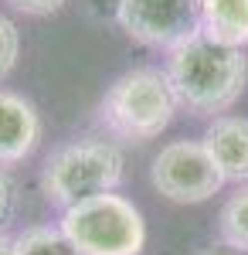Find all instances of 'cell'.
I'll list each match as a JSON object with an SVG mask.
<instances>
[{
	"label": "cell",
	"mask_w": 248,
	"mask_h": 255,
	"mask_svg": "<svg viewBox=\"0 0 248 255\" xmlns=\"http://www.w3.org/2000/svg\"><path fill=\"white\" fill-rule=\"evenodd\" d=\"M167 82L173 89L177 106L194 116H214L231 109L248 82L245 51L214 44L204 34L173 48L167 58Z\"/></svg>",
	"instance_id": "1"
},
{
	"label": "cell",
	"mask_w": 248,
	"mask_h": 255,
	"mask_svg": "<svg viewBox=\"0 0 248 255\" xmlns=\"http://www.w3.org/2000/svg\"><path fill=\"white\" fill-rule=\"evenodd\" d=\"M126 174V157L109 139H75L58 146L44 160L41 170V187L44 197L58 208H75L92 197L113 194L123 184Z\"/></svg>",
	"instance_id": "2"
},
{
	"label": "cell",
	"mask_w": 248,
	"mask_h": 255,
	"mask_svg": "<svg viewBox=\"0 0 248 255\" xmlns=\"http://www.w3.org/2000/svg\"><path fill=\"white\" fill-rule=\"evenodd\" d=\"M177 113V99L167 82V72L156 68H133L109 85L99 102V119L106 129L129 143L156 139L170 126Z\"/></svg>",
	"instance_id": "3"
},
{
	"label": "cell",
	"mask_w": 248,
	"mask_h": 255,
	"mask_svg": "<svg viewBox=\"0 0 248 255\" xmlns=\"http://www.w3.org/2000/svg\"><path fill=\"white\" fill-rule=\"evenodd\" d=\"M58 228L82 255H139L146 245V221L123 194H102L68 208Z\"/></svg>",
	"instance_id": "4"
},
{
	"label": "cell",
	"mask_w": 248,
	"mask_h": 255,
	"mask_svg": "<svg viewBox=\"0 0 248 255\" xmlns=\"http://www.w3.org/2000/svg\"><path fill=\"white\" fill-rule=\"evenodd\" d=\"M150 180L160 194L173 204H201L225 187V177L208 157L204 143L173 139L167 143L150 167Z\"/></svg>",
	"instance_id": "5"
},
{
	"label": "cell",
	"mask_w": 248,
	"mask_h": 255,
	"mask_svg": "<svg viewBox=\"0 0 248 255\" xmlns=\"http://www.w3.org/2000/svg\"><path fill=\"white\" fill-rule=\"evenodd\" d=\"M119 24L146 48H180L201 34V0H119Z\"/></svg>",
	"instance_id": "6"
},
{
	"label": "cell",
	"mask_w": 248,
	"mask_h": 255,
	"mask_svg": "<svg viewBox=\"0 0 248 255\" xmlns=\"http://www.w3.org/2000/svg\"><path fill=\"white\" fill-rule=\"evenodd\" d=\"M41 143V116L31 99L0 89V167H14Z\"/></svg>",
	"instance_id": "7"
},
{
	"label": "cell",
	"mask_w": 248,
	"mask_h": 255,
	"mask_svg": "<svg viewBox=\"0 0 248 255\" xmlns=\"http://www.w3.org/2000/svg\"><path fill=\"white\" fill-rule=\"evenodd\" d=\"M204 150L221 170L225 184L248 180V119L242 116H218L204 133Z\"/></svg>",
	"instance_id": "8"
},
{
	"label": "cell",
	"mask_w": 248,
	"mask_h": 255,
	"mask_svg": "<svg viewBox=\"0 0 248 255\" xmlns=\"http://www.w3.org/2000/svg\"><path fill=\"white\" fill-rule=\"evenodd\" d=\"M201 34L242 51L248 44V0H201Z\"/></svg>",
	"instance_id": "9"
},
{
	"label": "cell",
	"mask_w": 248,
	"mask_h": 255,
	"mask_svg": "<svg viewBox=\"0 0 248 255\" xmlns=\"http://www.w3.org/2000/svg\"><path fill=\"white\" fill-rule=\"evenodd\" d=\"M14 249L17 255H82L65 238L61 228H51V225H34V228H24L17 238H14Z\"/></svg>",
	"instance_id": "10"
},
{
	"label": "cell",
	"mask_w": 248,
	"mask_h": 255,
	"mask_svg": "<svg viewBox=\"0 0 248 255\" xmlns=\"http://www.w3.org/2000/svg\"><path fill=\"white\" fill-rule=\"evenodd\" d=\"M221 238L248 255V187H238V194H231L221 208Z\"/></svg>",
	"instance_id": "11"
},
{
	"label": "cell",
	"mask_w": 248,
	"mask_h": 255,
	"mask_svg": "<svg viewBox=\"0 0 248 255\" xmlns=\"http://www.w3.org/2000/svg\"><path fill=\"white\" fill-rule=\"evenodd\" d=\"M17 55H20V34H17V27H14V20L0 14V82L14 72Z\"/></svg>",
	"instance_id": "12"
},
{
	"label": "cell",
	"mask_w": 248,
	"mask_h": 255,
	"mask_svg": "<svg viewBox=\"0 0 248 255\" xmlns=\"http://www.w3.org/2000/svg\"><path fill=\"white\" fill-rule=\"evenodd\" d=\"M10 215H14V180H10L7 170L0 167V235H3Z\"/></svg>",
	"instance_id": "13"
},
{
	"label": "cell",
	"mask_w": 248,
	"mask_h": 255,
	"mask_svg": "<svg viewBox=\"0 0 248 255\" xmlns=\"http://www.w3.org/2000/svg\"><path fill=\"white\" fill-rule=\"evenodd\" d=\"M14 10L20 14H31V17H44V14H55L65 0H7Z\"/></svg>",
	"instance_id": "14"
},
{
	"label": "cell",
	"mask_w": 248,
	"mask_h": 255,
	"mask_svg": "<svg viewBox=\"0 0 248 255\" xmlns=\"http://www.w3.org/2000/svg\"><path fill=\"white\" fill-rule=\"evenodd\" d=\"M201 255H245V252H238L231 245H218V249H208V252H201Z\"/></svg>",
	"instance_id": "15"
},
{
	"label": "cell",
	"mask_w": 248,
	"mask_h": 255,
	"mask_svg": "<svg viewBox=\"0 0 248 255\" xmlns=\"http://www.w3.org/2000/svg\"><path fill=\"white\" fill-rule=\"evenodd\" d=\"M0 255H17V249H14V238L0 235Z\"/></svg>",
	"instance_id": "16"
}]
</instances>
